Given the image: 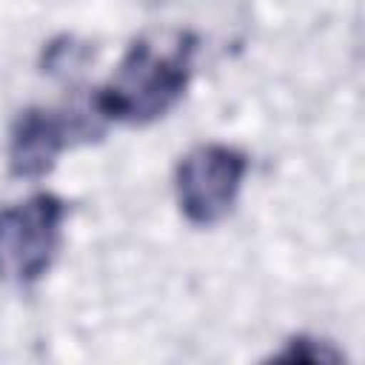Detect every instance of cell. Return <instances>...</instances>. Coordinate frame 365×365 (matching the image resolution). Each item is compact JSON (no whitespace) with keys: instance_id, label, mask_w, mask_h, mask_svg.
Masks as SVG:
<instances>
[{"instance_id":"obj_2","label":"cell","mask_w":365,"mask_h":365,"mask_svg":"<svg viewBox=\"0 0 365 365\" xmlns=\"http://www.w3.org/2000/svg\"><path fill=\"white\" fill-rule=\"evenodd\" d=\"M66 214V200L51 191L0 208V282L31 285L51 268Z\"/></svg>"},{"instance_id":"obj_1","label":"cell","mask_w":365,"mask_h":365,"mask_svg":"<svg viewBox=\"0 0 365 365\" xmlns=\"http://www.w3.org/2000/svg\"><path fill=\"white\" fill-rule=\"evenodd\" d=\"M194 51L197 40L188 31L171 37H137L111 77L94 88V114L103 123L125 125H145L168 114L191 83Z\"/></svg>"},{"instance_id":"obj_4","label":"cell","mask_w":365,"mask_h":365,"mask_svg":"<svg viewBox=\"0 0 365 365\" xmlns=\"http://www.w3.org/2000/svg\"><path fill=\"white\" fill-rule=\"evenodd\" d=\"M106 123L86 111H66V108H46L31 106L23 108L11 128H9V171L20 180H40L57 163V157L80 143L100 137Z\"/></svg>"},{"instance_id":"obj_3","label":"cell","mask_w":365,"mask_h":365,"mask_svg":"<svg viewBox=\"0 0 365 365\" xmlns=\"http://www.w3.org/2000/svg\"><path fill=\"white\" fill-rule=\"evenodd\" d=\"M248 174L245 151L225 143H202L180 157L174 168V194L180 214L191 225H217L240 197Z\"/></svg>"}]
</instances>
